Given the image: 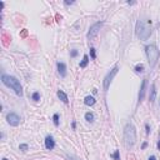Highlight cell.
Returning <instances> with one entry per match:
<instances>
[{
	"label": "cell",
	"instance_id": "cell-21",
	"mask_svg": "<svg viewBox=\"0 0 160 160\" xmlns=\"http://www.w3.org/2000/svg\"><path fill=\"white\" fill-rule=\"evenodd\" d=\"M90 56H91V59H93V60H94L95 58H97V55H95V49H94V48H91V49H90Z\"/></svg>",
	"mask_w": 160,
	"mask_h": 160
},
{
	"label": "cell",
	"instance_id": "cell-2",
	"mask_svg": "<svg viewBox=\"0 0 160 160\" xmlns=\"http://www.w3.org/2000/svg\"><path fill=\"white\" fill-rule=\"evenodd\" d=\"M2 81L4 85H6L8 88H11L15 94L18 95V97H23V88H21V84L20 81L13 76V75H6V74H3L2 75Z\"/></svg>",
	"mask_w": 160,
	"mask_h": 160
},
{
	"label": "cell",
	"instance_id": "cell-6",
	"mask_svg": "<svg viewBox=\"0 0 160 160\" xmlns=\"http://www.w3.org/2000/svg\"><path fill=\"white\" fill-rule=\"evenodd\" d=\"M103 24H104L103 21H97V23H94V24L90 26V29H89V31H88V39H89V40H93L95 37L99 34V30L102 29Z\"/></svg>",
	"mask_w": 160,
	"mask_h": 160
},
{
	"label": "cell",
	"instance_id": "cell-14",
	"mask_svg": "<svg viewBox=\"0 0 160 160\" xmlns=\"http://www.w3.org/2000/svg\"><path fill=\"white\" fill-rule=\"evenodd\" d=\"M94 114L93 113H90V111H88V113H85V120L86 121H89V123H93L94 121Z\"/></svg>",
	"mask_w": 160,
	"mask_h": 160
},
{
	"label": "cell",
	"instance_id": "cell-11",
	"mask_svg": "<svg viewBox=\"0 0 160 160\" xmlns=\"http://www.w3.org/2000/svg\"><path fill=\"white\" fill-rule=\"evenodd\" d=\"M56 95H58V98L64 103V104H68L69 103V99H68V95L64 93L63 90H58V93H56Z\"/></svg>",
	"mask_w": 160,
	"mask_h": 160
},
{
	"label": "cell",
	"instance_id": "cell-24",
	"mask_svg": "<svg viewBox=\"0 0 160 160\" xmlns=\"http://www.w3.org/2000/svg\"><path fill=\"white\" fill-rule=\"evenodd\" d=\"M68 159H69V160H78L75 156H71V155H68Z\"/></svg>",
	"mask_w": 160,
	"mask_h": 160
},
{
	"label": "cell",
	"instance_id": "cell-15",
	"mask_svg": "<svg viewBox=\"0 0 160 160\" xmlns=\"http://www.w3.org/2000/svg\"><path fill=\"white\" fill-rule=\"evenodd\" d=\"M88 63H89V56H88V55H84V56H83V60H81V63H80V68H85V67L88 65Z\"/></svg>",
	"mask_w": 160,
	"mask_h": 160
},
{
	"label": "cell",
	"instance_id": "cell-18",
	"mask_svg": "<svg viewBox=\"0 0 160 160\" xmlns=\"http://www.w3.org/2000/svg\"><path fill=\"white\" fill-rule=\"evenodd\" d=\"M31 98H33V100H35V102H39V100H40V94H39L38 91H35Z\"/></svg>",
	"mask_w": 160,
	"mask_h": 160
},
{
	"label": "cell",
	"instance_id": "cell-20",
	"mask_svg": "<svg viewBox=\"0 0 160 160\" xmlns=\"http://www.w3.org/2000/svg\"><path fill=\"white\" fill-rule=\"evenodd\" d=\"M113 158H114L115 160H120V153H119V150H116V151L113 154Z\"/></svg>",
	"mask_w": 160,
	"mask_h": 160
},
{
	"label": "cell",
	"instance_id": "cell-22",
	"mask_svg": "<svg viewBox=\"0 0 160 160\" xmlns=\"http://www.w3.org/2000/svg\"><path fill=\"white\" fill-rule=\"evenodd\" d=\"M76 55H78V50H71V51H70V56H71V58H75Z\"/></svg>",
	"mask_w": 160,
	"mask_h": 160
},
{
	"label": "cell",
	"instance_id": "cell-3",
	"mask_svg": "<svg viewBox=\"0 0 160 160\" xmlns=\"http://www.w3.org/2000/svg\"><path fill=\"white\" fill-rule=\"evenodd\" d=\"M136 141V129L135 126L129 123L124 128V143L128 148H132Z\"/></svg>",
	"mask_w": 160,
	"mask_h": 160
},
{
	"label": "cell",
	"instance_id": "cell-9",
	"mask_svg": "<svg viewBox=\"0 0 160 160\" xmlns=\"http://www.w3.org/2000/svg\"><path fill=\"white\" fill-rule=\"evenodd\" d=\"M45 148L48 150H53L55 148V141H54V138L51 135H48L45 138Z\"/></svg>",
	"mask_w": 160,
	"mask_h": 160
},
{
	"label": "cell",
	"instance_id": "cell-4",
	"mask_svg": "<svg viewBox=\"0 0 160 160\" xmlns=\"http://www.w3.org/2000/svg\"><path fill=\"white\" fill-rule=\"evenodd\" d=\"M145 54H146V58H148V61H149V65L150 68H154L156 65V63L159 60V56H160V51L158 49V46L155 44H150L145 48Z\"/></svg>",
	"mask_w": 160,
	"mask_h": 160
},
{
	"label": "cell",
	"instance_id": "cell-10",
	"mask_svg": "<svg viewBox=\"0 0 160 160\" xmlns=\"http://www.w3.org/2000/svg\"><path fill=\"white\" fill-rule=\"evenodd\" d=\"M58 71H59L60 76L65 78V76H67V65H65V64L61 63V61H59V63H58Z\"/></svg>",
	"mask_w": 160,
	"mask_h": 160
},
{
	"label": "cell",
	"instance_id": "cell-19",
	"mask_svg": "<svg viewBox=\"0 0 160 160\" xmlns=\"http://www.w3.org/2000/svg\"><path fill=\"white\" fill-rule=\"evenodd\" d=\"M19 149H20L21 151H26V150L29 149V146H28V144H20V146H19Z\"/></svg>",
	"mask_w": 160,
	"mask_h": 160
},
{
	"label": "cell",
	"instance_id": "cell-23",
	"mask_svg": "<svg viewBox=\"0 0 160 160\" xmlns=\"http://www.w3.org/2000/svg\"><path fill=\"white\" fill-rule=\"evenodd\" d=\"M145 129H146V134H150V128H149V125H148V124L145 125Z\"/></svg>",
	"mask_w": 160,
	"mask_h": 160
},
{
	"label": "cell",
	"instance_id": "cell-5",
	"mask_svg": "<svg viewBox=\"0 0 160 160\" xmlns=\"http://www.w3.org/2000/svg\"><path fill=\"white\" fill-rule=\"evenodd\" d=\"M118 71H119V67L118 65H115L106 75H105V78H104V80H103V85H104V90L105 91H108L109 90V86H110V84H111V81H113V79L115 78V75L118 74Z\"/></svg>",
	"mask_w": 160,
	"mask_h": 160
},
{
	"label": "cell",
	"instance_id": "cell-26",
	"mask_svg": "<svg viewBox=\"0 0 160 160\" xmlns=\"http://www.w3.org/2000/svg\"><path fill=\"white\" fill-rule=\"evenodd\" d=\"M148 160H156V158H155V156H154V155H151V156H150V158H149V159H148Z\"/></svg>",
	"mask_w": 160,
	"mask_h": 160
},
{
	"label": "cell",
	"instance_id": "cell-17",
	"mask_svg": "<svg viewBox=\"0 0 160 160\" xmlns=\"http://www.w3.org/2000/svg\"><path fill=\"white\" fill-rule=\"evenodd\" d=\"M53 121L55 126H59V114H54L53 115Z\"/></svg>",
	"mask_w": 160,
	"mask_h": 160
},
{
	"label": "cell",
	"instance_id": "cell-13",
	"mask_svg": "<svg viewBox=\"0 0 160 160\" xmlns=\"http://www.w3.org/2000/svg\"><path fill=\"white\" fill-rule=\"evenodd\" d=\"M155 98H156V90H155V84H153V85H151V89H150L149 100L153 103V102H155Z\"/></svg>",
	"mask_w": 160,
	"mask_h": 160
},
{
	"label": "cell",
	"instance_id": "cell-12",
	"mask_svg": "<svg viewBox=\"0 0 160 160\" xmlns=\"http://www.w3.org/2000/svg\"><path fill=\"white\" fill-rule=\"evenodd\" d=\"M95 98L94 97H90V95H88V97H85V99H84V104L85 105H88V106H93L94 104H95Z\"/></svg>",
	"mask_w": 160,
	"mask_h": 160
},
{
	"label": "cell",
	"instance_id": "cell-27",
	"mask_svg": "<svg viewBox=\"0 0 160 160\" xmlns=\"http://www.w3.org/2000/svg\"><path fill=\"white\" fill-rule=\"evenodd\" d=\"M146 145H148V144H146V143H144V144H143V146H141V148H143V149H145V148H146Z\"/></svg>",
	"mask_w": 160,
	"mask_h": 160
},
{
	"label": "cell",
	"instance_id": "cell-1",
	"mask_svg": "<svg viewBox=\"0 0 160 160\" xmlns=\"http://www.w3.org/2000/svg\"><path fill=\"white\" fill-rule=\"evenodd\" d=\"M150 24H151L150 20H148V21L138 20V21H136L135 31H136V35H138L139 39H141V40H148V39L150 38V35H151Z\"/></svg>",
	"mask_w": 160,
	"mask_h": 160
},
{
	"label": "cell",
	"instance_id": "cell-25",
	"mask_svg": "<svg viewBox=\"0 0 160 160\" xmlns=\"http://www.w3.org/2000/svg\"><path fill=\"white\" fill-rule=\"evenodd\" d=\"M64 4H65V5H71V4H74V2H65Z\"/></svg>",
	"mask_w": 160,
	"mask_h": 160
},
{
	"label": "cell",
	"instance_id": "cell-28",
	"mask_svg": "<svg viewBox=\"0 0 160 160\" xmlns=\"http://www.w3.org/2000/svg\"><path fill=\"white\" fill-rule=\"evenodd\" d=\"M158 149L160 150V141H159V144H158Z\"/></svg>",
	"mask_w": 160,
	"mask_h": 160
},
{
	"label": "cell",
	"instance_id": "cell-8",
	"mask_svg": "<svg viewBox=\"0 0 160 160\" xmlns=\"http://www.w3.org/2000/svg\"><path fill=\"white\" fill-rule=\"evenodd\" d=\"M146 79H144L143 80V83H141V86H140V91H139V98H138V100H139V103H141L143 100H144V97H145V89H146Z\"/></svg>",
	"mask_w": 160,
	"mask_h": 160
},
{
	"label": "cell",
	"instance_id": "cell-29",
	"mask_svg": "<svg viewBox=\"0 0 160 160\" xmlns=\"http://www.w3.org/2000/svg\"><path fill=\"white\" fill-rule=\"evenodd\" d=\"M3 160H8V159H6V158H3Z\"/></svg>",
	"mask_w": 160,
	"mask_h": 160
},
{
	"label": "cell",
	"instance_id": "cell-16",
	"mask_svg": "<svg viewBox=\"0 0 160 160\" xmlns=\"http://www.w3.org/2000/svg\"><path fill=\"white\" fill-rule=\"evenodd\" d=\"M143 71H144V65H143V64H138V65L135 67V73L140 74V73H143Z\"/></svg>",
	"mask_w": 160,
	"mask_h": 160
},
{
	"label": "cell",
	"instance_id": "cell-7",
	"mask_svg": "<svg viewBox=\"0 0 160 160\" xmlns=\"http://www.w3.org/2000/svg\"><path fill=\"white\" fill-rule=\"evenodd\" d=\"M6 121L11 126H18L20 124V116L18 114H15V113H9L6 115Z\"/></svg>",
	"mask_w": 160,
	"mask_h": 160
}]
</instances>
